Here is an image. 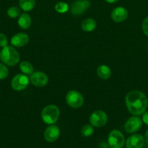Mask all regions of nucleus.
<instances>
[{
	"mask_svg": "<svg viewBox=\"0 0 148 148\" xmlns=\"http://www.w3.org/2000/svg\"><path fill=\"white\" fill-rule=\"evenodd\" d=\"M126 107L133 116L142 115L148 106V100L144 92L139 90H132L128 92L125 98Z\"/></svg>",
	"mask_w": 148,
	"mask_h": 148,
	"instance_id": "f257e3e1",
	"label": "nucleus"
},
{
	"mask_svg": "<svg viewBox=\"0 0 148 148\" xmlns=\"http://www.w3.org/2000/svg\"><path fill=\"white\" fill-rule=\"evenodd\" d=\"M20 54L12 46H5L0 51V60L7 66H15L20 62Z\"/></svg>",
	"mask_w": 148,
	"mask_h": 148,
	"instance_id": "f03ea898",
	"label": "nucleus"
},
{
	"mask_svg": "<svg viewBox=\"0 0 148 148\" xmlns=\"http://www.w3.org/2000/svg\"><path fill=\"white\" fill-rule=\"evenodd\" d=\"M59 109L55 105H48L41 111V119L45 124L51 125L57 121L59 117Z\"/></svg>",
	"mask_w": 148,
	"mask_h": 148,
	"instance_id": "7ed1b4c3",
	"label": "nucleus"
},
{
	"mask_svg": "<svg viewBox=\"0 0 148 148\" xmlns=\"http://www.w3.org/2000/svg\"><path fill=\"white\" fill-rule=\"evenodd\" d=\"M107 143L110 148H122L126 143L125 137L119 130H115L110 132Z\"/></svg>",
	"mask_w": 148,
	"mask_h": 148,
	"instance_id": "20e7f679",
	"label": "nucleus"
},
{
	"mask_svg": "<svg viewBox=\"0 0 148 148\" xmlns=\"http://www.w3.org/2000/svg\"><path fill=\"white\" fill-rule=\"evenodd\" d=\"M66 103L73 108H78L84 104V98L83 95L77 90H70L66 95Z\"/></svg>",
	"mask_w": 148,
	"mask_h": 148,
	"instance_id": "39448f33",
	"label": "nucleus"
},
{
	"mask_svg": "<svg viewBox=\"0 0 148 148\" xmlns=\"http://www.w3.org/2000/svg\"><path fill=\"white\" fill-rule=\"evenodd\" d=\"M107 119H108V117H107V114L104 111L98 110L91 114L89 117V122L90 124H91L93 127L100 128V127H104L107 124Z\"/></svg>",
	"mask_w": 148,
	"mask_h": 148,
	"instance_id": "423d86ee",
	"label": "nucleus"
},
{
	"mask_svg": "<svg viewBox=\"0 0 148 148\" xmlns=\"http://www.w3.org/2000/svg\"><path fill=\"white\" fill-rule=\"evenodd\" d=\"M30 79L24 74H18L12 79L11 86L16 91H22L26 89L29 85Z\"/></svg>",
	"mask_w": 148,
	"mask_h": 148,
	"instance_id": "0eeeda50",
	"label": "nucleus"
},
{
	"mask_svg": "<svg viewBox=\"0 0 148 148\" xmlns=\"http://www.w3.org/2000/svg\"><path fill=\"white\" fill-rule=\"evenodd\" d=\"M142 127V120L138 116L130 117L125 123L124 129L129 134H133L139 131Z\"/></svg>",
	"mask_w": 148,
	"mask_h": 148,
	"instance_id": "6e6552de",
	"label": "nucleus"
},
{
	"mask_svg": "<svg viewBox=\"0 0 148 148\" xmlns=\"http://www.w3.org/2000/svg\"><path fill=\"white\" fill-rule=\"evenodd\" d=\"M91 6L89 0H77L72 4L71 12L73 15L78 16L85 12Z\"/></svg>",
	"mask_w": 148,
	"mask_h": 148,
	"instance_id": "1a4fd4ad",
	"label": "nucleus"
},
{
	"mask_svg": "<svg viewBox=\"0 0 148 148\" xmlns=\"http://www.w3.org/2000/svg\"><path fill=\"white\" fill-rule=\"evenodd\" d=\"M30 81L33 85L38 88H42L47 85L49 82V77L43 72H33L30 75Z\"/></svg>",
	"mask_w": 148,
	"mask_h": 148,
	"instance_id": "9d476101",
	"label": "nucleus"
},
{
	"mask_svg": "<svg viewBox=\"0 0 148 148\" xmlns=\"http://www.w3.org/2000/svg\"><path fill=\"white\" fill-rule=\"evenodd\" d=\"M60 130L56 125L51 124L46 127L44 132V138L48 143H55L59 139Z\"/></svg>",
	"mask_w": 148,
	"mask_h": 148,
	"instance_id": "9b49d317",
	"label": "nucleus"
},
{
	"mask_svg": "<svg viewBox=\"0 0 148 148\" xmlns=\"http://www.w3.org/2000/svg\"><path fill=\"white\" fill-rule=\"evenodd\" d=\"M145 138L140 134H134L126 140V148H143L145 145Z\"/></svg>",
	"mask_w": 148,
	"mask_h": 148,
	"instance_id": "f8f14e48",
	"label": "nucleus"
},
{
	"mask_svg": "<svg viewBox=\"0 0 148 148\" xmlns=\"http://www.w3.org/2000/svg\"><path fill=\"white\" fill-rule=\"evenodd\" d=\"M129 16L128 10L123 7H117L112 11L111 17L115 23H123Z\"/></svg>",
	"mask_w": 148,
	"mask_h": 148,
	"instance_id": "ddd939ff",
	"label": "nucleus"
},
{
	"mask_svg": "<svg viewBox=\"0 0 148 148\" xmlns=\"http://www.w3.org/2000/svg\"><path fill=\"white\" fill-rule=\"evenodd\" d=\"M29 42V36L25 33H18L12 37L11 44L17 48L23 47Z\"/></svg>",
	"mask_w": 148,
	"mask_h": 148,
	"instance_id": "4468645a",
	"label": "nucleus"
},
{
	"mask_svg": "<svg viewBox=\"0 0 148 148\" xmlns=\"http://www.w3.org/2000/svg\"><path fill=\"white\" fill-rule=\"evenodd\" d=\"M17 23L20 28L23 30H27L31 25V17L27 13H23L19 16Z\"/></svg>",
	"mask_w": 148,
	"mask_h": 148,
	"instance_id": "2eb2a0df",
	"label": "nucleus"
},
{
	"mask_svg": "<svg viewBox=\"0 0 148 148\" xmlns=\"http://www.w3.org/2000/svg\"><path fill=\"white\" fill-rule=\"evenodd\" d=\"M111 69L107 65H100V66H98L97 69V76L100 79H104V80L109 79L110 76H111Z\"/></svg>",
	"mask_w": 148,
	"mask_h": 148,
	"instance_id": "dca6fc26",
	"label": "nucleus"
},
{
	"mask_svg": "<svg viewBox=\"0 0 148 148\" xmlns=\"http://www.w3.org/2000/svg\"><path fill=\"white\" fill-rule=\"evenodd\" d=\"M97 27V22L92 18H86L81 23V29L85 32H91Z\"/></svg>",
	"mask_w": 148,
	"mask_h": 148,
	"instance_id": "f3484780",
	"label": "nucleus"
},
{
	"mask_svg": "<svg viewBox=\"0 0 148 148\" xmlns=\"http://www.w3.org/2000/svg\"><path fill=\"white\" fill-rule=\"evenodd\" d=\"M36 0H19V5L24 12H30L34 8Z\"/></svg>",
	"mask_w": 148,
	"mask_h": 148,
	"instance_id": "a211bd4d",
	"label": "nucleus"
},
{
	"mask_svg": "<svg viewBox=\"0 0 148 148\" xmlns=\"http://www.w3.org/2000/svg\"><path fill=\"white\" fill-rule=\"evenodd\" d=\"M20 69L24 75H30L34 72L33 66L27 61H23L20 64Z\"/></svg>",
	"mask_w": 148,
	"mask_h": 148,
	"instance_id": "6ab92c4d",
	"label": "nucleus"
},
{
	"mask_svg": "<svg viewBox=\"0 0 148 148\" xmlns=\"http://www.w3.org/2000/svg\"><path fill=\"white\" fill-rule=\"evenodd\" d=\"M55 10L59 13H65L69 10V6L66 2L59 1L55 5Z\"/></svg>",
	"mask_w": 148,
	"mask_h": 148,
	"instance_id": "aec40b11",
	"label": "nucleus"
},
{
	"mask_svg": "<svg viewBox=\"0 0 148 148\" xmlns=\"http://www.w3.org/2000/svg\"><path fill=\"white\" fill-rule=\"evenodd\" d=\"M94 133V128L91 124H85L81 128V134L85 137H89L91 136Z\"/></svg>",
	"mask_w": 148,
	"mask_h": 148,
	"instance_id": "412c9836",
	"label": "nucleus"
},
{
	"mask_svg": "<svg viewBox=\"0 0 148 148\" xmlns=\"http://www.w3.org/2000/svg\"><path fill=\"white\" fill-rule=\"evenodd\" d=\"M7 15L10 17V18H16L20 14V10L17 7L13 6V7H10L7 10Z\"/></svg>",
	"mask_w": 148,
	"mask_h": 148,
	"instance_id": "4be33fe9",
	"label": "nucleus"
},
{
	"mask_svg": "<svg viewBox=\"0 0 148 148\" xmlns=\"http://www.w3.org/2000/svg\"><path fill=\"white\" fill-rule=\"evenodd\" d=\"M9 69L4 64L0 63V79H4L8 77Z\"/></svg>",
	"mask_w": 148,
	"mask_h": 148,
	"instance_id": "5701e85b",
	"label": "nucleus"
},
{
	"mask_svg": "<svg viewBox=\"0 0 148 148\" xmlns=\"http://www.w3.org/2000/svg\"><path fill=\"white\" fill-rule=\"evenodd\" d=\"M8 45L7 37L4 33H0V47H5Z\"/></svg>",
	"mask_w": 148,
	"mask_h": 148,
	"instance_id": "b1692460",
	"label": "nucleus"
},
{
	"mask_svg": "<svg viewBox=\"0 0 148 148\" xmlns=\"http://www.w3.org/2000/svg\"><path fill=\"white\" fill-rule=\"evenodd\" d=\"M142 31L145 33V35L148 36V17H146V18L143 20V22H142Z\"/></svg>",
	"mask_w": 148,
	"mask_h": 148,
	"instance_id": "393cba45",
	"label": "nucleus"
},
{
	"mask_svg": "<svg viewBox=\"0 0 148 148\" xmlns=\"http://www.w3.org/2000/svg\"><path fill=\"white\" fill-rule=\"evenodd\" d=\"M142 122L145 123L147 126H148V111H145L142 114Z\"/></svg>",
	"mask_w": 148,
	"mask_h": 148,
	"instance_id": "a878e982",
	"label": "nucleus"
},
{
	"mask_svg": "<svg viewBox=\"0 0 148 148\" xmlns=\"http://www.w3.org/2000/svg\"><path fill=\"white\" fill-rule=\"evenodd\" d=\"M144 138H145V143H146L148 145V130H147L146 132H145V137H144Z\"/></svg>",
	"mask_w": 148,
	"mask_h": 148,
	"instance_id": "bb28decb",
	"label": "nucleus"
},
{
	"mask_svg": "<svg viewBox=\"0 0 148 148\" xmlns=\"http://www.w3.org/2000/svg\"><path fill=\"white\" fill-rule=\"evenodd\" d=\"M118 1L119 0H105L106 2L110 3V4H113V3H115Z\"/></svg>",
	"mask_w": 148,
	"mask_h": 148,
	"instance_id": "cd10ccee",
	"label": "nucleus"
}]
</instances>
